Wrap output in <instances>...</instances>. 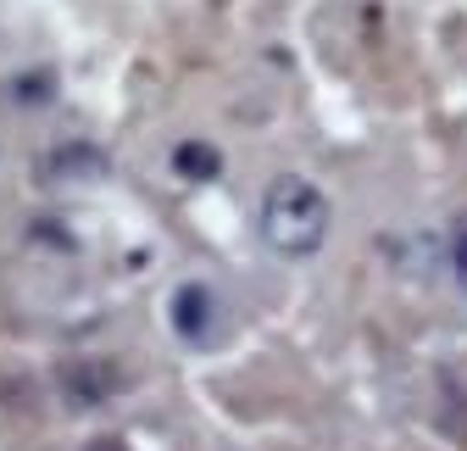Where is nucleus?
<instances>
[{
  "mask_svg": "<svg viewBox=\"0 0 467 451\" xmlns=\"http://www.w3.org/2000/svg\"><path fill=\"white\" fill-rule=\"evenodd\" d=\"M179 173L184 179H217V167H223V156L212 151V145H201V140H190V145H179Z\"/></svg>",
  "mask_w": 467,
  "mask_h": 451,
  "instance_id": "obj_5",
  "label": "nucleus"
},
{
  "mask_svg": "<svg viewBox=\"0 0 467 451\" xmlns=\"http://www.w3.org/2000/svg\"><path fill=\"white\" fill-rule=\"evenodd\" d=\"M256 229H262V246L278 257H312L328 240V195L301 173H278L262 190Z\"/></svg>",
  "mask_w": 467,
  "mask_h": 451,
  "instance_id": "obj_1",
  "label": "nucleus"
},
{
  "mask_svg": "<svg viewBox=\"0 0 467 451\" xmlns=\"http://www.w3.org/2000/svg\"><path fill=\"white\" fill-rule=\"evenodd\" d=\"M62 390L78 407H95V402H106L111 390H117V368H106V362H73L62 373Z\"/></svg>",
  "mask_w": 467,
  "mask_h": 451,
  "instance_id": "obj_4",
  "label": "nucleus"
},
{
  "mask_svg": "<svg viewBox=\"0 0 467 451\" xmlns=\"http://www.w3.org/2000/svg\"><path fill=\"white\" fill-rule=\"evenodd\" d=\"M106 167H111V156H106L100 145L73 140V145H56V151H50L45 173H50V179H106Z\"/></svg>",
  "mask_w": 467,
  "mask_h": 451,
  "instance_id": "obj_3",
  "label": "nucleus"
},
{
  "mask_svg": "<svg viewBox=\"0 0 467 451\" xmlns=\"http://www.w3.org/2000/svg\"><path fill=\"white\" fill-rule=\"evenodd\" d=\"M172 329H179L184 341L206 346L212 329H217V296H212L206 285H184L179 296H172Z\"/></svg>",
  "mask_w": 467,
  "mask_h": 451,
  "instance_id": "obj_2",
  "label": "nucleus"
},
{
  "mask_svg": "<svg viewBox=\"0 0 467 451\" xmlns=\"http://www.w3.org/2000/svg\"><path fill=\"white\" fill-rule=\"evenodd\" d=\"M451 257H456V273L467 278V217L456 223V240H451Z\"/></svg>",
  "mask_w": 467,
  "mask_h": 451,
  "instance_id": "obj_6",
  "label": "nucleus"
},
{
  "mask_svg": "<svg viewBox=\"0 0 467 451\" xmlns=\"http://www.w3.org/2000/svg\"><path fill=\"white\" fill-rule=\"evenodd\" d=\"M95 451H123V446H95Z\"/></svg>",
  "mask_w": 467,
  "mask_h": 451,
  "instance_id": "obj_7",
  "label": "nucleus"
}]
</instances>
